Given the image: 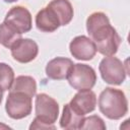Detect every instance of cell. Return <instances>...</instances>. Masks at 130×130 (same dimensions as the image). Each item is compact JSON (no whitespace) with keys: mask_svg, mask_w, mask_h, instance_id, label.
I'll list each match as a JSON object with an SVG mask.
<instances>
[{"mask_svg":"<svg viewBox=\"0 0 130 130\" xmlns=\"http://www.w3.org/2000/svg\"><path fill=\"white\" fill-rule=\"evenodd\" d=\"M84 116L78 115L75 111L72 110V108L69 106V104L64 105L63 112L60 118V127L62 129H79V126L83 120Z\"/></svg>","mask_w":130,"mask_h":130,"instance_id":"14","label":"cell"},{"mask_svg":"<svg viewBox=\"0 0 130 130\" xmlns=\"http://www.w3.org/2000/svg\"><path fill=\"white\" fill-rule=\"evenodd\" d=\"M73 65V61L65 57H56L48 62L46 66V75L53 80L65 79Z\"/></svg>","mask_w":130,"mask_h":130,"instance_id":"12","label":"cell"},{"mask_svg":"<svg viewBox=\"0 0 130 130\" xmlns=\"http://www.w3.org/2000/svg\"><path fill=\"white\" fill-rule=\"evenodd\" d=\"M21 38V34L16 31L6 22H2L0 24V44L5 48L10 49L11 46Z\"/></svg>","mask_w":130,"mask_h":130,"instance_id":"16","label":"cell"},{"mask_svg":"<svg viewBox=\"0 0 130 130\" xmlns=\"http://www.w3.org/2000/svg\"><path fill=\"white\" fill-rule=\"evenodd\" d=\"M79 129H100V130H106L107 126L104 122V120L96 116V115H92L86 118H83Z\"/></svg>","mask_w":130,"mask_h":130,"instance_id":"18","label":"cell"},{"mask_svg":"<svg viewBox=\"0 0 130 130\" xmlns=\"http://www.w3.org/2000/svg\"><path fill=\"white\" fill-rule=\"evenodd\" d=\"M99 70L103 80L112 85H120L125 79L128 71L125 69L124 63L113 56H106L99 65Z\"/></svg>","mask_w":130,"mask_h":130,"instance_id":"6","label":"cell"},{"mask_svg":"<svg viewBox=\"0 0 130 130\" xmlns=\"http://www.w3.org/2000/svg\"><path fill=\"white\" fill-rule=\"evenodd\" d=\"M86 30L89 39L94 43L96 52L104 56H113L121 45V37L111 25L106 13L92 12L86 19Z\"/></svg>","mask_w":130,"mask_h":130,"instance_id":"1","label":"cell"},{"mask_svg":"<svg viewBox=\"0 0 130 130\" xmlns=\"http://www.w3.org/2000/svg\"><path fill=\"white\" fill-rule=\"evenodd\" d=\"M66 79L74 89L86 90L94 86L96 82V73L94 69L87 64L73 63Z\"/></svg>","mask_w":130,"mask_h":130,"instance_id":"5","label":"cell"},{"mask_svg":"<svg viewBox=\"0 0 130 130\" xmlns=\"http://www.w3.org/2000/svg\"><path fill=\"white\" fill-rule=\"evenodd\" d=\"M36 118L29 129H55V122L59 116V105L55 99L47 93H39L35 101Z\"/></svg>","mask_w":130,"mask_h":130,"instance_id":"2","label":"cell"},{"mask_svg":"<svg viewBox=\"0 0 130 130\" xmlns=\"http://www.w3.org/2000/svg\"><path fill=\"white\" fill-rule=\"evenodd\" d=\"M71 55L77 60L89 61L96 54L94 43L86 36H77L69 44Z\"/></svg>","mask_w":130,"mask_h":130,"instance_id":"9","label":"cell"},{"mask_svg":"<svg viewBox=\"0 0 130 130\" xmlns=\"http://www.w3.org/2000/svg\"><path fill=\"white\" fill-rule=\"evenodd\" d=\"M69 106L78 115L85 116L94 111L96 106V95L90 89L78 90V92L71 99Z\"/></svg>","mask_w":130,"mask_h":130,"instance_id":"10","label":"cell"},{"mask_svg":"<svg viewBox=\"0 0 130 130\" xmlns=\"http://www.w3.org/2000/svg\"><path fill=\"white\" fill-rule=\"evenodd\" d=\"M4 2H6V3H12V2H15V1H17V0H3Z\"/></svg>","mask_w":130,"mask_h":130,"instance_id":"21","label":"cell"},{"mask_svg":"<svg viewBox=\"0 0 130 130\" xmlns=\"http://www.w3.org/2000/svg\"><path fill=\"white\" fill-rule=\"evenodd\" d=\"M36 26L39 30L44 32H53L57 30L61 24L57 14L54 10L47 5L41 9L36 15Z\"/></svg>","mask_w":130,"mask_h":130,"instance_id":"11","label":"cell"},{"mask_svg":"<svg viewBox=\"0 0 130 130\" xmlns=\"http://www.w3.org/2000/svg\"><path fill=\"white\" fill-rule=\"evenodd\" d=\"M8 128H10L8 125H5V124L0 123V130H1V129H8Z\"/></svg>","mask_w":130,"mask_h":130,"instance_id":"19","label":"cell"},{"mask_svg":"<svg viewBox=\"0 0 130 130\" xmlns=\"http://www.w3.org/2000/svg\"><path fill=\"white\" fill-rule=\"evenodd\" d=\"M11 56L19 63H29L39 54V46L31 39H18L10 48Z\"/></svg>","mask_w":130,"mask_h":130,"instance_id":"8","label":"cell"},{"mask_svg":"<svg viewBox=\"0 0 130 130\" xmlns=\"http://www.w3.org/2000/svg\"><path fill=\"white\" fill-rule=\"evenodd\" d=\"M4 22L9 24L19 34L28 32L32 27V19L29 10L21 5L12 7L5 15Z\"/></svg>","mask_w":130,"mask_h":130,"instance_id":"7","label":"cell"},{"mask_svg":"<svg viewBox=\"0 0 130 130\" xmlns=\"http://www.w3.org/2000/svg\"><path fill=\"white\" fill-rule=\"evenodd\" d=\"M9 90L24 91L34 98L36 95V92H37L36 79L29 75H19L16 78H14L12 86Z\"/></svg>","mask_w":130,"mask_h":130,"instance_id":"15","label":"cell"},{"mask_svg":"<svg viewBox=\"0 0 130 130\" xmlns=\"http://www.w3.org/2000/svg\"><path fill=\"white\" fill-rule=\"evenodd\" d=\"M2 99H3V90L0 88V104L2 102Z\"/></svg>","mask_w":130,"mask_h":130,"instance_id":"20","label":"cell"},{"mask_svg":"<svg viewBox=\"0 0 130 130\" xmlns=\"http://www.w3.org/2000/svg\"><path fill=\"white\" fill-rule=\"evenodd\" d=\"M14 81V71L6 63L0 62V88L5 91L11 88Z\"/></svg>","mask_w":130,"mask_h":130,"instance_id":"17","label":"cell"},{"mask_svg":"<svg viewBox=\"0 0 130 130\" xmlns=\"http://www.w3.org/2000/svg\"><path fill=\"white\" fill-rule=\"evenodd\" d=\"M32 96L24 91L10 90L6 103L5 111L14 120H20L30 115L32 109Z\"/></svg>","mask_w":130,"mask_h":130,"instance_id":"4","label":"cell"},{"mask_svg":"<svg viewBox=\"0 0 130 130\" xmlns=\"http://www.w3.org/2000/svg\"><path fill=\"white\" fill-rule=\"evenodd\" d=\"M48 5L57 14L61 26L67 25L72 20L74 10L69 0H52Z\"/></svg>","mask_w":130,"mask_h":130,"instance_id":"13","label":"cell"},{"mask_svg":"<svg viewBox=\"0 0 130 130\" xmlns=\"http://www.w3.org/2000/svg\"><path fill=\"white\" fill-rule=\"evenodd\" d=\"M100 112L110 120H119L128 113V101L122 89L106 87L99 96Z\"/></svg>","mask_w":130,"mask_h":130,"instance_id":"3","label":"cell"}]
</instances>
